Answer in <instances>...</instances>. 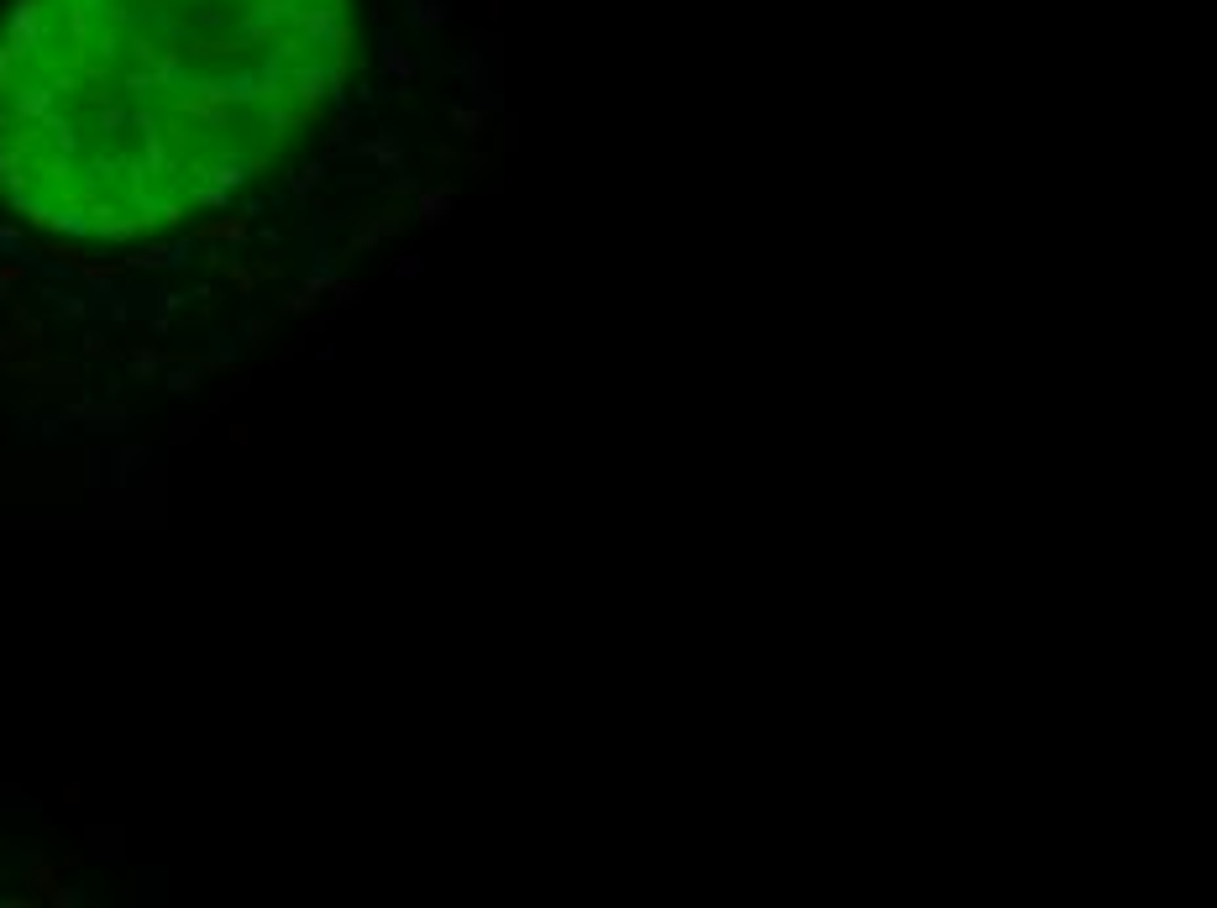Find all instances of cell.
I'll use <instances>...</instances> for the list:
<instances>
[{
	"mask_svg": "<svg viewBox=\"0 0 1217 908\" xmlns=\"http://www.w3.org/2000/svg\"><path fill=\"white\" fill-rule=\"evenodd\" d=\"M358 0H11L0 200L69 243L231 205L331 122Z\"/></svg>",
	"mask_w": 1217,
	"mask_h": 908,
	"instance_id": "6da1fadb",
	"label": "cell"
}]
</instances>
